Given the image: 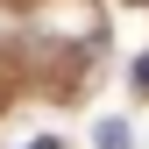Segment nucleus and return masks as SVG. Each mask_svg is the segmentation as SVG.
Here are the masks:
<instances>
[{
  "instance_id": "f03ea898",
  "label": "nucleus",
  "mask_w": 149,
  "mask_h": 149,
  "mask_svg": "<svg viewBox=\"0 0 149 149\" xmlns=\"http://www.w3.org/2000/svg\"><path fill=\"white\" fill-rule=\"evenodd\" d=\"M128 78H135V92H149V50L135 57V71H128Z\"/></svg>"
},
{
  "instance_id": "7ed1b4c3",
  "label": "nucleus",
  "mask_w": 149,
  "mask_h": 149,
  "mask_svg": "<svg viewBox=\"0 0 149 149\" xmlns=\"http://www.w3.org/2000/svg\"><path fill=\"white\" fill-rule=\"evenodd\" d=\"M29 149H57V142H29Z\"/></svg>"
},
{
  "instance_id": "f257e3e1",
  "label": "nucleus",
  "mask_w": 149,
  "mask_h": 149,
  "mask_svg": "<svg viewBox=\"0 0 149 149\" xmlns=\"http://www.w3.org/2000/svg\"><path fill=\"white\" fill-rule=\"evenodd\" d=\"M92 142H100V149H128L135 135H128V121H100V128H92Z\"/></svg>"
}]
</instances>
